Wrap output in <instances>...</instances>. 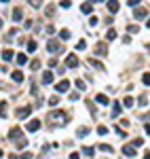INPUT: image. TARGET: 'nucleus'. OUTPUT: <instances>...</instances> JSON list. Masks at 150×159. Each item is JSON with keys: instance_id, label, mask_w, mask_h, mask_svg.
<instances>
[{"instance_id": "nucleus-1", "label": "nucleus", "mask_w": 150, "mask_h": 159, "mask_svg": "<svg viewBox=\"0 0 150 159\" xmlns=\"http://www.w3.org/2000/svg\"><path fill=\"white\" fill-rule=\"evenodd\" d=\"M66 121H68V115L64 110H51L47 115V125L49 127H61Z\"/></svg>"}, {"instance_id": "nucleus-2", "label": "nucleus", "mask_w": 150, "mask_h": 159, "mask_svg": "<svg viewBox=\"0 0 150 159\" xmlns=\"http://www.w3.org/2000/svg\"><path fill=\"white\" fill-rule=\"evenodd\" d=\"M30 112H32V106H21V108H17V119H28Z\"/></svg>"}, {"instance_id": "nucleus-3", "label": "nucleus", "mask_w": 150, "mask_h": 159, "mask_svg": "<svg viewBox=\"0 0 150 159\" xmlns=\"http://www.w3.org/2000/svg\"><path fill=\"white\" fill-rule=\"evenodd\" d=\"M47 49H49V53H57V51H59V49H64V47H61L57 40H53V38H51V40L47 42Z\"/></svg>"}, {"instance_id": "nucleus-4", "label": "nucleus", "mask_w": 150, "mask_h": 159, "mask_svg": "<svg viewBox=\"0 0 150 159\" xmlns=\"http://www.w3.org/2000/svg\"><path fill=\"white\" fill-rule=\"evenodd\" d=\"M106 53H108V45H106V42H97V45H95V55L104 57Z\"/></svg>"}, {"instance_id": "nucleus-5", "label": "nucleus", "mask_w": 150, "mask_h": 159, "mask_svg": "<svg viewBox=\"0 0 150 159\" xmlns=\"http://www.w3.org/2000/svg\"><path fill=\"white\" fill-rule=\"evenodd\" d=\"M9 138H11V140H21V138H23L21 127H13V129L9 132Z\"/></svg>"}, {"instance_id": "nucleus-6", "label": "nucleus", "mask_w": 150, "mask_h": 159, "mask_svg": "<svg viewBox=\"0 0 150 159\" xmlns=\"http://www.w3.org/2000/svg\"><path fill=\"white\" fill-rule=\"evenodd\" d=\"M55 89H57V91L59 94H66L68 91V89H70V81H66V79H61L57 85H55Z\"/></svg>"}, {"instance_id": "nucleus-7", "label": "nucleus", "mask_w": 150, "mask_h": 159, "mask_svg": "<svg viewBox=\"0 0 150 159\" xmlns=\"http://www.w3.org/2000/svg\"><path fill=\"white\" fill-rule=\"evenodd\" d=\"M66 66H68V68H76V66H78V57L74 55V53H70V55L66 57Z\"/></svg>"}, {"instance_id": "nucleus-8", "label": "nucleus", "mask_w": 150, "mask_h": 159, "mask_svg": "<svg viewBox=\"0 0 150 159\" xmlns=\"http://www.w3.org/2000/svg\"><path fill=\"white\" fill-rule=\"evenodd\" d=\"M42 83H44V85H51V83H53V72H51V70H44V74H42Z\"/></svg>"}, {"instance_id": "nucleus-9", "label": "nucleus", "mask_w": 150, "mask_h": 159, "mask_svg": "<svg viewBox=\"0 0 150 159\" xmlns=\"http://www.w3.org/2000/svg\"><path fill=\"white\" fill-rule=\"evenodd\" d=\"M38 129H40V121L38 119H32L28 123V132H38Z\"/></svg>"}, {"instance_id": "nucleus-10", "label": "nucleus", "mask_w": 150, "mask_h": 159, "mask_svg": "<svg viewBox=\"0 0 150 159\" xmlns=\"http://www.w3.org/2000/svg\"><path fill=\"white\" fill-rule=\"evenodd\" d=\"M120 108H123V106H120V102H114V104H112V119H116L120 112H123Z\"/></svg>"}, {"instance_id": "nucleus-11", "label": "nucleus", "mask_w": 150, "mask_h": 159, "mask_svg": "<svg viewBox=\"0 0 150 159\" xmlns=\"http://www.w3.org/2000/svg\"><path fill=\"white\" fill-rule=\"evenodd\" d=\"M81 11H83L85 15H91V13H93V4H91V2H83V4H81Z\"/></svg>"}, {"instance_id": "nucleus-12", "label": "nucleus", "mask_w": 150, "mask_h": 159, "mask_svg": "<svg viewBox=\"0 0 150 159\" xmlns=\"http://www.w3.org/2000/svg\"><path fill=\"white\" fill-rule=\"evenodd\" d=\"M133 17H135V19H146V17H148V11H146V9H135Z\"/></svg>"}, {"instance_id": "nucleus-13", "label": "nucleus", "mask_w": 150, "mask_h": 159, "mask_svg": "<svg viewBox=\"0 0 150 159\" xmlns=\"http://www.w3.org/2000/svg\"><path fill=\"white\" fill-rule=\"evenodd\" d=\"M15 62H17L19 66H26V64H28V55H26V53H19V55H15Z\"/></svg>"}, {"instance_id": "nucleus-14", "label": "nucleus", "mask_w": 150, "mask_h": 159, "mask_svg": "<svg viewBox=\"0 0 150 159\" xmlns=\"http://www.w3.org/2000/svg\"><path fill=\"white\" fill-rule=\"evenodd\" d=\"M95 100H97V104H102V106H106L110 100H108V96H104V94H97L95 96Z\"/></svg>"}, {"instance_id": "nucleus-15", "label": "nucleus", "mask_w": 150, "mask_h": 159, "mask_svg": "<svg viewBox=\"0 0 150 159\" xmlns=\"http://www.w3.org/2000/svg\"><path fill=\"white\" fill-rule=\"evenodd\" d=\"M123 153L127 155V157H135V149L129 146V144H125V146H123Z\"/></svg>"}, {"instance_id": "nucleus-16", "label": "nucleus", "mask_w": 150, "mask_h": 159, "mask_svg": "<svg viewBox=\"0 0 150 159\" xmlns=\"http://www.w3.org/2000/svg\"><path fill=\"white\" fill-rule=\"evenodd\" d=\"M21 19H23V11L21 9H15L13 11V21H21Z\"/></svg>"}, {"instance_id": "nucleus-17", "label": "nucleus", "mask_w": 150, "mask_h": 159, "mask_svg": "<svg viewBox=\"0 0 150 159\" xmlns=\"http://www.w3.org/2000/svg\"><path fill=\"white\" fill-rule=\"evenodd\" d=\"M2 59H4V62H11V59H15V53L7 49V51H2Z\"/></svg>"}, {"instance_id": "nucleus-18", "label": "nucleus", "mask_w": 150, "mask_h": 159, "mask_svg": "<svg viewBox=\"0 0 150 159\" xmlns=\"http://www.w3.org/2000/svg\"><path fill=\"white\" fill-rule=\"evenodd\" d=\"M11 77H13V81H15V83H21V81H23V72H21V70H15Z\"/></svg>"}, {"instance_id": "nucleus-19", "label": "nucleus", "mask_w": 150, "mask_h": 159, "mask_svg": "<svg viewBox=\"0 0 150 159\" xmlns=\"http://www.w3.org/2000/svg\"><path fill=\"white\" fill-rule=\"evenodd\" d=\"M74 85H76V89H78V91H85V89H87V83H85V81H81V79H76V81H74Z\"/></svg>"}, {"instance_id": "nucleus-20", "label": "nucleus", "mask_w": 150, "mask_h": 159, "mask_svg": "<svg viewBox=\"0 0 150 159\" xmlns=\"http://www.w3.org/2000/svg\"><path fill=\"white\" fill-rule=\"evenodd\" d=\"M7 102H0V117H2V119H7Z\"/></svg>"}, {"instance_id": "nucleus-21", "label": "nucleus", "mask_w": 150, "mask_h": 159, "mask_svg": "<svg viewBox=\"0 0 150 159\" xmlns=\"http://www.w3.org/2000/svg\"><path fill=\"white\" fill-rule=\"evenodd\" d=\"M89 132H91L89 127H81V129L76 132V136H78V138H85V136H89Z\"/></svg>"}, {"instance_id": "nucleus-22", "label": "nucleus", "mask_w": 150, "mask_h": 159, "mask_svg": "<svg viewBox=\"0 0 150 159\" xmlns=\"http://www.w3.org/2000/svg\"><path fill=\"white\" fill-rule=\"evenodd\" d=\"M99 149H102L104 153H114V149H112L110 144H106V142H102V144H99Z\"/></svg>"}, {"instance_id": "nucleus-23", "label": "nucleus", "mask_w": 150, "mask_h": 159, "mask_svg": "<svg viewBox=\"0 0 150 159\" xmlns=\"http://www.w3.org/2000/svg\"><path fill=\"white\" fill-rule=\"evenodd\" d=\"M106 38H108V40H114V38H116V30H114V28H110V30L106 32Z\"/></svg>"}, {"instance_id": "nucleus-24", "label": "nucleus", "mask_w": 150, "mask_h": 159, "mask_svg": "<svg viewBox=\"0 0 150 159\" xmlns=\"http://www.w3.org/2000/svg\"><path fill=\"white\" fill-rule=\"evenodd\" d=\"M89 64H91L93 68H97V70H104V66H102V64H99V62H97L95 57H93V59H89Z\"/></svg>"}, {"instance_id": "nucleus-25", "label": "nucleus", "mask_w": 150, "mask_h": 159, "mask_svg": "<svg viewBox=\"0 0 150 159\" xmlns=\"http://www.w3.org/2000/svg\"><path fill=\"white\" fill-rule=\"evenodd\" d=\"M36 47H38L36 40H28V51H30V53H34V51H36Z\"/></svg>"}, {"instance_id": "nucleus-26", "label": "nucleus", "mask_w": 150, "mask_h": 159, "mask_svg": "<svg viewBox=\"0 0 150 159\" xmlns=\"http://www.w3.org/2000/svg\"><path fill=\"white\" fill-rule=\"evenodd\" d=\"M123 106H127V108H131V106H133V98H131V96H127V98L123 100Z\"/></svg>"}, {"instance_id": "nucleus-27", "label": "nucleus", "mask_w": 150, "mask_h": 159, "mask_svg": "<svg viewBox=\"0 0 150 159\" xmlns=\"http://www.w3.org/2000/svg\"><path fill=\"white\" fill-rule=\"evenodd\" d=\"M108 11L110 13H116L118 11V2H108Z\"/></svg>"}, {"instance_id": "nucleus-28", "label": "nucleus", "mask_w": 150, "mask_h": 159, "mask_svg": "<svg viewBox=\"0 0 150 159\" xmlns=\"http://www.w3.org/2000/svg\"><path fill=\"white\" fill-rule=\"evenodd\" d=\"M85 49H87V42L85 40H78L76 42V51H85Z\"/></svg>"}, {"instance_id": "nucleus-29", "label": "nucleus", "mask_w": 150, "mask_h": 159, "mask_svg": "<svg viewBox=\"0 0 150 159\" xmlns=\"http://www.w3.org/2000/svg\"><path fill=\"white\" fill-rule=\"evenodd\" d=\"M83 153H85L87 157H91V155L95 153V149H93V146H85V149H83Z\"/></svg>"}, {"instance_id": "nucleus-30", "label": "nucleus", "mask_w": 150, "mask_h": 159, "mask_svg": "<svg viewBox=\"0 0 150 159\" xmlns=\"http://www.w3.org/2000/svg\"><path fill=\"white\" fill-rule=\"evenodd\" d=\"M97 134H99V136H106V134H108V127H106V125H99V127H97Z\"/></svg>"}, {"instance_id": "nucleus-31", "label": "nucleus", "mask_w": 150, "mask_h": 159, "mask_svg": "<svg viewBox=\"0 0 150 159\" xmlns=\"http://www.w3.org/2000/svg\"><path fill=\"white\" fill-rule=\"evenodd\" d=\"M142 83H144V85H146V87H148V85H150V72H146V74H144V77H142Z\"/></svg>"}, {"instance_id": "nucleus-32", "label": "nucleus", "mask_w": 150, "mask_h": 159, "mask_svg": "<svg viewBox=\"0 0 150 159\" xmlns=\"http://www.w3.org/2000/svg\"><path fill=\"white\" fill-rule=\"evenodd\" d=\"M30 68H32V70H38V68H40V59H34V62L30 64Z\"/></svg>"}, {"instance_id": "nucleus-33", "label": "nucleus", "mask_w": 150, "mask_h": 159, "mask_svg": "<svg viewBox=\"0 0 150 159\" xmlns=\"http://www.w3.org/2000/svg\"><path fill=\"white\" fill-rule=\"evenodd\" d=\"M57 102H59V96H53V98H49V104H51V106H57Z\"/></svg>"}, {"instance_id": "nucleus-34", "label": "nucleus", "mask_w": 150, "mask_h": 159, "mask_svg": "<svg viewBox=\"0 0 150 159\" xmlns=\"http://www.w3.org/2000/svg\"><path fill=\"white\" fill-rule=\"evenodd\" d=\"M59 38L68 40V38H70V32H68V30H61V32H59Z\"/></svg>"}, {"instance_id": "nucleus-35", "label": "nucleus", "mask_w": 150, "mask_h": 159, "mask_svg": "<svg viewBox=\"0 0 150 159\" xmlns=\"http://www.w3.org/2000/svg\"><path fill=\"white\" fill-rule=\"evenodd\" d=\"M137 102H140V106H146V104H148V96H140Z\"/></svg>"}, {"instance_id": "nucleus-36", "label": "nucleus", "mask_w": 150, "mask_h": 159, "mask_svg": "<svg viewBox=\"0 0 150 159\" xmlns=\"http://www.w3.org/2000/svg\"><path fill=\"white\" fill-rule=\"evenodd\" d=\"M44 32H47L49 36H51V34H55V26H47V28H44Z\"/></svg>"}, {"instance_id": "nucleus-37", "label": "nucleus", "mask_w": 150, "mask_h": 159, "mask_svg": "<svg viewBox=\"0 0 150 159\" xmlns=\"http://www.w3.org/2000/svg\"><path fill=\"white\" fill-rule=\"evenodd\" d=\"M142 144H144V140H142V138H137V140H133V142H131V146H133V149H135V146H142Z\"/></svg>"}, {"instance_id": "nucleus-38", "label": "nucleus", "mask_w": 150, "mask_h": 159, "mask_svg": "<svg viewBox=\"0 0 150 159\" xmlns=\"http://www.w3.org/2000/svg\"><path fill=\"white\" fill-rule=\"evenodd\" d=\"M97 24H99V19H97V17H91V19H89V26H93V28H95Z\"/></svg>"}, {"instance_id": "nucleus-39", "label": "nucleus", "mask_w": 150, "mask_h": 159, "mask_svg": "<svg viewBox=\"0 0 150 159\" xmlns=\"http://www.w3.org/2000/svg\"><path fill=\"white\" fill-rule=\"evenodd\" d=\"M32 157H34V155H32V153H23V155H19V157H17V159H32Z\"/></svg>"}, {"instance_id": "nucleus-40", "label": "nucleus", "mask_w": 150, "mask_h": 159, "mask_svg": "<svg viewBox=\"0 0 150 159\" xmlns=\"http://www.w3.org/2000/svg\"><path fill=\"white\" fill-rule=\"evenodd\" d=\"M127 30H129V32H133V34H135V32H137V30H140V26H127Z\"/></svg>"}, {"instance_id": "nucleus-41", "label": "nucleus", "mask_w": 150, "mask_h": 159, "mask_svg": "<svg viewBox=\"0 0 150 159\" xmlns=\"http://www.w3.org/2000/svg\"><path fill=\"white\" fill-rule=\"evenodd\" d=\"M129 7H140V0H129Z\"/></svg>"}, {"instance_id": "nucleus-42", "label": "nucleus", "mask_w": 150, "mask_h": 159, "mask_svg": "<svg viewBox=\"0 0 150 159\" xmlns=\"http://www.w3.org/2000/svg\"><path fill=\"white\" fill-rule=\"evenodd\" d=\"M72 7V2H68V0H66V2H61V9H70Z\"/></svg>"}, {"instance_id": "nucleus-43", "label": "nucleus", "mask_w": 150, "mask_h": 159, "mask_svg": "<svg viewBox=\"0 0 150 159\" xmlns=\"http://www.w3.org/2000/svg\"><path fill=\"white\" fill-rule=\"evenodd\" d=\"M70 159H81V155H78V153H72V155H70Z\"/></svg>"}, {"instance_id": "nucleus-44", "label": "nucleus", "mask_w": 150, "mask_h": 159, "mask_svg": "<svg viewBox=\"0 0 150 159\" xmlns=\"http://www.w3.org/2000/svg\"><path fill=\"white\" fill-rule=\"evenodd\" d=\"M0 28H2V19H0Z\"/></svg>"}, {"instance_id": "nucleus-45", "label": "nucleus", "mask_w": 150, "mask_h": 159, "mask_svg": "<svg viewBox=\"0 0 150 159\" xmlns=\"http://www.w3.org/2000/svg\"><path fill=\"white\" fill-rule=\"evenodd\" d=\"M0 155H2V151H0Z\"/></svg>"}]
</instances>
